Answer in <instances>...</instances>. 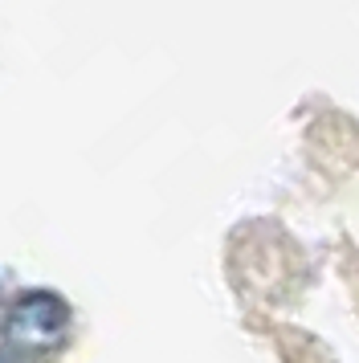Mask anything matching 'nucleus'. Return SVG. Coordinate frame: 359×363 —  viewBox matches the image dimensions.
<instances>
[{"label":"nucleus","mask_w":359,"mask_h":363,"mask_svg":"<svg viewBox=\"0 0 359 363\" xmlns=\"http://www.w3.org/2000/svg\"><path fill=\"white\" fill-rule=\"evenodd\" d=\"M65 327H70L65 302L57 294H45V290L25 294L9 311V323H4L9 339L16 347H25V351H49V347H57L65 339Z\"/></svg>","instance_id":"1"}]
</instances>
